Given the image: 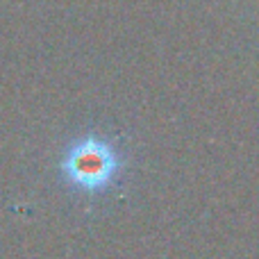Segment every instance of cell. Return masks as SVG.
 Returning a JSON list of instances; mask_svg holds the SVG:
<instances>
[{"instance_id":"cell-1","label":"cell","mask_w":259,"mask_h":259,"mask_svg":"<svg viewBox=\"0 0 259 259\" xmlns=\"http://www.w3.org/2000/svg\"><path fill=\"white\" fill-rule=\"evenodd\" d=\"M114 159L112 150L105 143H82L73 150L71 159H68V175L75 184L84 189L103 187L114 173Z\"/></svg>"}]
</instances>
